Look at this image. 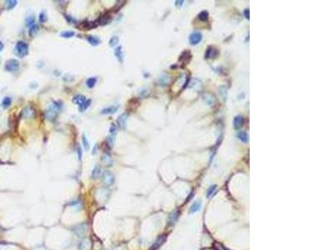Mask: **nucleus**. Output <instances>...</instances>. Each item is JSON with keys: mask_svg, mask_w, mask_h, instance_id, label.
Masks as SVG:
<instances>
[{"mask_svg": "<svg viewBox=\"0 0 333 250\" xmlns=\"http://www.w3.org/2000/svg\"><path fill=\"white\" fill-rule=\"evenodd\" d=\"M114 54H115V56L117 57L118 60L119 61L120 63H122L123 53H122V46H118V48H116L115 50H114Z\"/></svg>", "mask_w": 333, "mask_h": 250, "instance_id": "2eb2a0df", "label": "nucleus"}, {"mask_svg": "<svg viewBox=\"0 0 333 250\" xmlns=\"http://www.w3.org/2000/svg\"><path fill=\"white\" fill-rule=\"evenodd\" d=\"M96 83H97V79L96 78H89L86 81V84L87 86V88H93L94 86H95V84H96Z\"/></svg>", "mask_w": 333, "mask_h": 250, "instance_id": "aec40b11", "label": "nucleus"}, {"mask_svg": "<svg viewBox=\"0 0 333 250\" xmlns=\"http://www.w3.org/2000/svg\"><path fill=\"white\" fill-rule=\"evenodd\" d=\"M90 104H91V100H89V99H88V100H86L83 104H81L79 106L80 112H83V111H85L87 108L89 107Z\"/></svg>", "mask_w": 333, "mask_h": 250, "instance_id": "a878e982", "label": "nucleus"}, {"mask_svg": "<svg viewBox=\"0 0 333 250\" xmlns=\"http://www.w3.org/2000/svg\"><path fill=\"white\" fill-rule=\"evenodd\" d=\"M102 161L106 165H111L112 164L111 157H110V155H108L107 154H104L102 156Z\"/></svg>", "mask_w": 333, "mask_h": 250, "instance_id": "412c9836", "label": "nucleus"}, {"mask_svg": "<svg viewBox=\"0 0 333 250\" xmlns=\"http://www.w3.org/2000/svg\"><path fill=\"white\" fill-rule=\"evenodd\" d=\"M73 231L74 232V233H75L77 236L83 237L87 233V226L86 223L78 224V225H76L75 227H73Z\"/></svg>", "mask_w": 333, "mask_h": 250, "instance_id": "20e7f679", "label": "nucleus"}, {"mask_svg": "<svg viewBox=\"0 0 333 250\" xmlns=\"http://www.w3.org/2000/svg\"><path fill=\"white\" fill-rule=\"evenodd\" d=\"M243 124H244V118H243L242 116L238 115V116H236L234 118L233 126H234V129H236V130H239V129H241Z\"/></svg>", "mask_w": 333, "mask_h": 250, "instance_id": "0eeeda50", "label": "nucleus"}, {"mask_svg": "<svg viewBox=\"0 0 333 250\" xmlns=\"http://www.w3.org/2000/svg\"><path fill=\"white\" fill-rule=\"evenodd\" d=\"M244 15H245V17L247 19H249V9H246L244 11Z\"/></svg>", "mask_w": 333, "mask_h": 250, "instance_id": "58836bf2", "label": "nucleus"}, {"mask_svg": "<svg viewBox=\"0 0 333 250\" xmlns=\"http://www.w3.org/2000/svg\"><path fill=\"white\" fill-rule=\"evenodd\" d=\"M111 20H112V15L108 13H106V14H103L102 16H100V18L97 22L101 25H104V24L108 23Z\"/></svg>", "mask_w": 333, "mask_h": 250, "instance_id": "9d476101", "label": "nucleus"}, {"mask_svg": "<svg viewBox=\"0 0 333 250\" xmlns=\"http://www.w3.org/2000/svg\"><path fill=\"white\" fill-rule=\"evenodd\" d=\"M118 108L115 107V106H111V107H108V108H104L101 111V114L104 115H108V114H113L116 113Z\"/></svg>", "mask_w": 333, "mask_h": 250, "instance_id": "ddd939ff", "label": "nucleus"}, {"mask_svg": "<svg viewBox=\"0 0 333 250\" xmlns=\"http://www.w3.org/2000/svg\"><path fill=\"white\" fill-rule=\"evenodd\" d=\"M118 41H119V39H118V38L117 36H113V37H112V38L110 39V40H109V45H110L111 47H115L116 45H118Z\"/></svg>", "mask_w": 333, "mask_h": 250, "instance_id": "7c9ffc66", "label": "nucleus"}, {"mask_svg": "<svg viewBox=\"0 0 333 250\" xmlns=\"http://www.w3.org/2000/svg\"><path fill=\"white\" fill-rule=\"evenodd\" d=\"M201 208V203L199 202H195L193 203V205L191 206L190 208V212L191 213H196L197 211H198Z\"/></svg>", "mask_w": 333, "mask_h": 250, "instance_id": "393cba45", "label": "nucleus"}, {"mask_svg": "<svg viewBox=\"0 0 333 250\" xmlns=\"http://www.w3.org/2000/svg\"><path fill=\"white\" fill-rule=\"evenodd\" d=\"M11 102H12V100H11V98H10L9 97H5V98L3 99L2 106H3L4 108H7L10 104H11Z\"/></svg>", "mask_w": 333, "mask_h": 250, "instance_id": "c756f323", "label": "nucleus"}, {"mask_svg": "<svg viewBox=\"0 0 333 250\" xmlns=\"http://www.w3.org/2000/svg\"><path fill=\"white\" fill-rule=\"evenodd\" d=\"M47 19V14L46 13L44 12V11H43L41 14H40L39 15V20L41 23H44V22H46Z\"/></svg>", "mask_w": 333, "mask_h": 250, "instance_id": "f704fd0d", "label": "nucleus"}, {"mask_svg": "<svg viewBox=\"0 0 333 250\" xmlns=\"http://www.w3.org/2000/svg\"><path fill=\"white\" fill-rule=\"evenodd\" d=\"M101 175V169L98 166H96L94 169H93V172H92V178H97Z\"/></svg>", "mask_w": 333, "mask_h": 250, "instance_id": "5701e85b", "label": "nucleus"}, {"mask_svg": "<svg viewBox=\"0 0 333 250\" xmlns=\"http://www.w3.org/2000/svg\"><path fill=\"white\" fill-rule=\"evenodd\" d=\"M127 114H122L117 119L118 125L121 129H125L127 126Z\"/></svg>", "mask_w": 333, "mask_h": 250, "instance_id": "6e6552de", "label": "nucleus"}, {"mask_svg": "<svg viewBox=\"0 0 333 250\" xmlns=\"http://www.w3.org/2000/svg\"><path fill=\"white\" fill-rule=\"evenodd\" d=\"M217 54V51L216 49H214L213 48L210 47V48H208V49L206 50V58H208V59H212V58H214V57H215Z\"/></svg>", "mask_w": 333, "mask_h": 250, "instance_id": "f3484780", "label": "nucleus"}, {"mask_svg": "<svg viewBox=\"0 0 333 250\" xmlns=\"http://www.w3.org/2000/svg\"><path fill=\"white\" fill-rule=\"evenodd\" d=\"M3 49V44L2 42H0V52H1Z\"/></svg>", "mask_w": 333, "mask_h": 250, "instance_id": "a19ab883", "label": "nucleus"}, {"mask_svg": "<svg viewBox=\"0 0 333 250\" xmlns=\"http://www.w3.org/2000/svg\"><path fill=\"white\" fill-rule=\"evenodd\" d=\"M5 69L8 72H11V73L17 72L19 69V62L14 59L8 60L5 64Z\"/></svg>", "mask_w": 333, "mask_h": 250, "instance_id": "7ed1b4c3", "label": "nucleus"}, {"mask_svg": "<svg viewBox=\"0 0 333 250\" xmlns=\"http://www.w3.org/2000/svg\"><path fill=\"white\" fill-rule=\"evenodd\" d=\"M23 114H24V116L26 118H31V117H33V115H34V110L32 109L31 108H29V107H28V108H26L23 110Z\"/></svg>", "mask_w": 333, "mask_h": 250, "instance_id": "4be33fe9", "label": "nucleus"}, {"mask_svg": "<svg viewBox=\"0 0 333 250\" xmlns=\"http://www.w3.org/2000/svg\"><path fill=\"white\" fill-rule=\"evenodd\" d=\"M77 153H78V159L81 160V159H82V150H81V148H80V147H78V149H77Z\"/></svg>", "mask_w": 333, "mask_h": 250, "instance_id": "c9c22d12", "label": "nucleus"}, {"mask_svg": "<svg viewBox=\"0 0 333 250\" xmlns=\"http://www.w3.org/2000/svg\"><path fill=\"white\" fill-rule=\"evenodd\" d=\"M65 18H66V19L68 21L69 23H74V22H75V20L73 19V18H71V17H69V16H67V15H65Z\"/></svg>", "mask_w": 333, "mask_h": 250, "instance_id": "e433bc0d", "label": "nucleus"}, {"mask_svg": "<svg viewBox=\"0 0 333 250\" xmlns=\"http://www.w3.org/2000/svg\"><path fill=\"white\" fill-rule=\"evenodd\" d=\"M75 33L73 31H64V32H62L60 36L63 37V38H66V39H69V38H72L74 36Z\"/></svg>", "mask_w": 333, "mask_h": 250, "instance_id": "b1692460", "label": "nucleus"}, {"mask_svg": "<svg viewBox=\"0 0 333 250\" xmlns=\"http://www.w3.org/2000/svg\"><path fill=\"white\" fill-rule=\"evenodd\" d=\"M201 40H202V34L199 32H193V34L189 36V42L193 45L199 43Z\"/></svg>", "mask_w": 333, "mask_h": 250, "instance_id": "423d86ee", "label": "nucleus"}, {"mask_svg": "<svg viewBox=\"0 0 333 250\" xmlns=\"http://www.w3.org/2000/svg\"><path fill=\"white\" fill-rule=\"evenodd\" d=\"M61 107H62V105L59 104V103H54L53 104H51L48 108H47L46 111L47 118L48 120H50V121H53V120L56 118L58 111L61 109Z\"/></svg>", "mask_w": 333, "mask_h": 250, "instance_id": "f257e3e1", "label": "nucleus"}, {"mask_svg": "<svg viewBox=\"0 0 333 250\" xmlns=\"http://www.w3.org/2000/svg\"><path fill=\"white\" fill-rule=\"evenodd\" d=\"M115 131H116V126H115L114 124H113V125L111 126V128H110V133H111V134H114Z\"/></svg>", "mask_w": 333, "mask_h": 250, "instance_id": "4c0bfd02", "label": "nucleus"}, {"mask_svg": "<svg viewBox=\"0 0 333 250\" xmlns=\"http://www.w3.org/2000/svg\"><path fill=\"white\" fill-rule=\"evenodd\" d=\"M106 142L107 143V145H108L110 148H112L113 145H114V143H115V137L113 135L108 136V137L107 138Z\"/></svg>", "mask_w": 333, "mask_h": 250, "instance_id": "473e14b6", "label": "nucleus"}, {"mask_svg": "<svg viewBox=\"0 0 333 250\" xmlns=\"http://www.w3.org/2000/svg\"><path fill=\"white\" fill-rule=\"evenodd\" d=\"M166 235H161L160 237H158V238L154 242V243L153 244V246L151 247L150 250H157L158 249H159L160 247L162 245V243L166 241Z\"/></svg>", "mask_w": 333, "mask_h": 250, "instance_id": "1a4fd4ad", "label": "nucleus"}, {"mask_svg": "<svg viewBox=\"0 0 333 250\" xmlns=\"http://www.w3.org/2000/svg\"><path fill=\"white\" fill-rule=\"evenodd\" d=\"M182 3H183V1H177V2H176V5H177V6H179V5L181 6V5L182 4Z\"/></svg>", "mask_w": 333, "mask_h": 250, "instance_id": "ea45409f", "label": "nucleus"}, {"mask_svg": "<svg viewBox=\"0 0 333 250\" xmlns=\"http://www.w3.org/2000/svg\"><path fill=\"white\" fill-rule=\"evenodd\" d=\"M237 137L241 142L246 143L248 141V135L244 131H240V133L237 134Z\"/></svg>", "mask_w": 333, "mask_h": 250, "instance_id": "a211bd4d", "label": "nucleus"}, {"mask_svg": "<svg viewBox=\"0 0 333 250\" xmlns=\"http://www.w3.org/2000/svg\"><path fill=\"white\" fill-rule=\"evenodd\" d=\"M18 2L15 1V0H8L5 2V5L8 10H10V9H13V8L17 5Z\"/></svg>", "mask_w": 333, "mask_h": 250, "instance_id": "6ab92c4d", "label": "nucleus"}, {"mask_svg": "<svg viewBox=\"0 0 333 250\" xmlns=\"http://www.w3.org/2000/svg\"><path fill=\"white\" fill-rule=\"evenodd\" d=\"M103 181L106 186H111L114 183V181H115L114 175L109 171H105L103 175Z\"/></svg>", "mask_w": 333, "mask_h": 250, "instance_id": "39448f33", "label": "nucleus"}, {"mask_svg": "<svg viewBox=\"0 0 333 250\" xmlns=\"http://www.w3.org/2000/svg\"><path fill=\"white\" fill-rule=\"evenodd\" d=\"M90 248V241L88 239H83L79 243L80 250H87Z\"/></svg>", "mask_w": 333, "mask_h": 250, "instance_id": "dca6fc26", "label": "nucleus"}, {"mask_svg": "<svg viewBox=\"0 0 333 250\" xmlns=\"http://www.w3.org/2000/svg\"><path fill=\"white\" fill-rule=\"evenodd\" d=\"M38 31H39V26L33 25L32 27L30 28V30H29V36L30 37H34L36 34H38Z\"/></svg>", "mask_w": 333, "mask_h": 250, "instance_id": "bb28decb", "label": "nucleus"}, {"mask_svg": "<svg viewBox=\"0 0 333 250\" xmlns=\"http://www.w3.org/2000/svg\"><path fill=\"white\" fill-rule=\"evenodd\" d=\"M82 143H83V148H84V150H86V151H87V150H89V148H90V146H89V143H88V141H87V139L86 136L83 135V137H82Z\"/></svg>", "mask_w": 333, "mask_h": 250, "instance_id": "cd10ccee", "label": "nucleus"}, {"mask_svg": "<svg viewBox=\"0 0 333 250\" xmlns=\"http://www.w3.org/2000/svg\"><path fill=\"white\" fill-rule=\"evenodd\" d=\"M86 98L83 96V95H81V94H78V95H75L74 97H73V103H74V104H77V105H81V104H83L84 102L86 101Z\"/></svg>", "mask_w": 333, "mask_h": 250, "instance_id": "9b49d317", "label": "nucleus"}, {"mask_svg": "<svg viewBox=\"0 0 333 250\" xmlns=\"http://www.w3.org/2000/svg\"><path fill=\"white\" fill-rule=\"evenodd\" d=\"M216 189H217V185H212V186L207 189V192H206V196H207V198H211V197L213 196V194L216 192Z\"/></svg>", "mask_w": 333, "mask_h": 250, "instance_id": "c85d7f7f", "label": "nucleus"}, {"mask_svg": "<svg viewBox=\"0 0 333 250\" xmlns=\"http://www.w3.org/2000/svg\"><path fill=\"white\" fill-rule=\"evenodd\" d=\"M207 18H208V13H207L206 11H202V12L199 14L200 20L206 21L207 20Z\"/></svg>", "mask_w": 333, "mask_h": 250, "instance_id": "72a5a7b5", "label": "nucleus"}, {"mask_svg": "<svg viewBox=\"0 0 333 250\" xmlns=\"http://www.w3.org/2000/svg\"><path fill=\"white\" fill-rule=\"evenodd\" d=\"M35 22V18L33 17V15H30V16H28L26 18V25L27 26H33V23Z\"/></svg>", "mask_w": 333, "mask_h": 250, "instance_id": "2f4dec72", "label": "nucleus"}, {"mask_svg": "<svg viewBox=\"0 0 333 250\" xmlns=\"http://www.w3.org/2000/svg\"><path fill=\"white\" fill-rule=\"evenodd\" d=\"M87 40L88 41V43L93 45V46H97L100 43V39L98 38L95 37V36H92V35H89L87 37Z\"/></svg>", "mask_w": 333, "mask_h": 250, "instance_id": "4468645a", "label": "nucleus"}, {"mask_svg": "<svg viewBox=\"0 0 333 250\" xmlns=\"http://www.w3.org/2000/svg\"><path fill=\"white\" fill-rule=\"evenodd\" d=\"M15 54L19 58L25 57L27 54H28V46L26 43H24L23 41L18 42L16 46H15Z\"/></svg>", "mask_w": 333, "mask_h": 250, "instance_id": "f03ea898", "label": "nucleus"}, {"mask_svg": "<svg viewBox=\"0 0 333 250\" xmlns=\"http://www.w3.org/2000/svg\"><path fill=\"white\" fill-rule=\"evenodd\" d=\"M96 27V25L93 23H89V22H83V23H81L80 25L78 26L79 28L83 29V30H85L87 31L89 30L90 28H93Z\"/></svg>", "mask_w": 333, "mask_h": 250, "instance_id": "f8f14e48", "label": "nucleus"}]
</instances>
